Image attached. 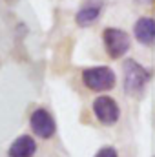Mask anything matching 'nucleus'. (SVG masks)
I'll return each instance as SVG.
<instances>
[{"label":"nucleus","mask_w":155,"mask_h":157,"mask_svg":"<svg viewBox=\"0 0 155 157\" xmlns=\"http://www.w3.org/2000/svg\"><path fill=\"white\" fill-rule=\"evenodd\" d=\"M122 75H124V91L128 95H139L150 82L152 73L137 60L126 59L122 64Z\"/></svg>","instance_id":"1"},{"label":"nucleus","mask_w":155,"mask_h":157,"mask_svg":"<svg viewBox=\"0 0 155 157\" xmlns=\"http://www.w3.org/2000/svg\"><path fill=\"white\" fill-rule=\"evenodd\" d=\"M82 82L91 91H110L115 88L117 75L110 66H91L82 70Z\"/></svg>","instance_id":"2"},{"label":"nucleus","mask_w":155,"mask_h":157,"mask_svg":"<svg viewBox=\"0 0 155 157\" xmlns=\"http://www.w3.org/2000/svg\"><path fill=\"white\" fill-rule=\"evenodd\" d=\"M102 44H104L106 53H108L112 59H120V57H124V55L130 51L131 40H130V35H128L124 29H119V28H106V29L102 31Z\"/></svg>","instance_id":"3"},{"label":"nucleus","mask_w":155,"mask_h":157,"mask_svg":"<svg viewBox=\"0 0 155 157\" xmlns=\"http://www.w3.org/2000/svg\"><path fill=\"white\" fill-rule=\"evenodd\" d=\"M91 108H93V113H95L97 121L104 126H113L120 119V108H119L117 101L110 95H99L93 101Z\"/></svg>","instance_id":"4"},{"label":"nucleus","mask_w":155,"mask_h":157,"mask_svg":"<svg viewBox=\"0 0 155 157\" xmlns=\"http://www.w3.org/2000/svg\"><path fill=\"white\" fill-rule=\"evenodd\" d=\"M29 126L33 130V133L40 139H51L57 132V122L53 115L46 110V108H37L31 117H29Z\"/></svg>","instance_id":"5"},{"label":"nucleus","mask_w":155,"mask_h":157,"mask_svg":"<svg viewBox=\"0 0 155 157\" xmlns=\"http://www.w3.org/2000/svg\"><path fill=\"white\" fill-rule=\"evenodd\" d=\"M104 6H106L104 0H86V2L78 7V11L75 13V22H77V26L88 28V26H91L93 22H97L99 17L102 15Z\"/></svg>","instance_id":"6"},{"label":"nucleus","mask_w":155,"mask_h":157,"mask_svg":"<svg viewBox=\"0 0 155 157\" xmlns=\"http://www.w3.org/2000/svg\"><path fill=\"white\" fill-rule=\"evenodd\" d=\"M133 37L142 46H155V18L141 17L133 24Z\"/></svg>","instance_id":"7"},{"label":"nucleus","mask_w":155,"mask_h":157,"mask_svg":"<svg viewBox=\"0 0 155 157\" xmlns=\"http://www.w3.org/2000/svg\"><path fill=\"white\" fill-rule=\"evenodd\" d=\"M37 152V143L31 135H20L9 146V157H33Z\"/></svg>","instance_id":"8"},{"label":"nucleus","mask_w":155,"mask_h":157,"mask_svg":"<svg viewBox=\"0 0 155 157\" xmlns=\"http://www.w3.org/2000/svg\"><path fill=\"white\" fill-rule=\"evenodd\" d=\"M95 157H119V152H117L113 146H102L95 154Z\"/></svg>","instance_id":"9"},{"label":"nucleus","mask_w":155,"mask_h":157,"mask_svg":"<svg viewBox=\"0 0 155 157\" xmlns=\"http://www.w3.org/2000/svg\"><path fill=\"white\" fill-rule=\"evenodd\" d=\"M137 2H141V4H153L155 0H137Z\"/></svg>","instance_id":"10"},{"label":"nucleus","mask_w":155,"mask_h":157,"mask_svg":"<svg viewBox=\"0 0 155 157\" xmlns=\"http://www.w3.org/2000/svg\"><path fill=\"white\" fill-rule=\"evenodd\" d=\"M153 157H155V155H153Z\"/></svg>","instance_id":"11"}]
</instances>
